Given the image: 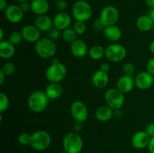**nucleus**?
<instances>
[{
  "label": "nucleus",
  "mask_w": 154,
  "mask_h": 153,
  "mask_svg": "<svg viewBox=\"0 0 154 153\" xmlns=\"http://www.w3.org/2000/svg\"><path fill=\"white\" fill-rule=\"evenodd\" d=\"M49 98L44 91L36 90L30 93L27 98V106L33 112L39 113L47 109L49 104Z\"/></svg>",
  "instance_id": "obj_1"
},
{
  "label": "nucleus",
  "mask_w": 154,
  "mask_h": 153,
  "mask_svg": "<svg viewBox=\"0 0 154 153\" xmlns=\"http://www.w3.org/2000/svg\"><path fill=\"white\" fill-rule=\"evenodd\" d=\"M35 50L37 55L42 58H54L57 50V44L48 37L41 38L35 44Z\"/></svg>",
  "instance_id": "obj_2"
},
{
  "label": "nucleus",
  "mask_w": 154,
  "mask_h": 153,
  "mask_svg": "<svg viewBox=\"0 0 154 153\" xmlns=\"http://www.w3.org/2000/svg\"><path fill=\"white\" fill-rule=\"evenodd\" d=\"M63 146L69 153H81L84 148V141L79 133L69 132L63 136Z\"/></svg>",
  "instance_id": "obj_3"
},
{
  "label": "nucleus",
  "mask_w": 154,
  "mask_h": 153,
  "mask_svg": "<svg viewBox=\"0 0 154 153\" xmlns=\"http://www.w3.org/2000/svg\"><path fill=\"white\" fill-rule=\"evenodd\" d=\"M72 13L75 21L87 22L93 16V8L88 2L78 0L72 6Z\"/></svg>",
  "instance_id": "obj_4"
},
{
  "label": "nucleus",
  "mask_w": 154,
  "mask_h": 153,
  "mask_svg": "<svg viewBox=\"0 0 154 153\" xmlns=\"http://www.w3.org/2000/svg\"><path fill=\"white\" fill-rule=\"evenodd\" d=\"M51 143V134L46 130H36L31 134L30 146L35 151H44L50 146Z\"/></svg>",
  "instance_id": "obj_5"
},
{
  "label": "nucleus",
  "mask_w": 154,
  "mask_h": 153,
  "mask_svg": "<svg viewBox=\"0 0 154 153\" xmlns=\"http://www.w3.org/2000/svg\"><path fill=\"white\" fill-rule=\"evenodd\" d=\"M67 68L63 63H51L45 70V77L50 82H60L66 77Z\"/></svg>",
  "instance_id": "obj_6"
},
{
  "label": "nucleus",
  "mask_w": 154,
  "mask_h": 153,
  "mask_svg": "<svg viewBox=\"0 0 154 153\" xmlns=\"http://www.w3.org/2000/svg\"><path fill=\"white\" fill-rule=\"evenodd\" d=\"M105 100L111 109H121L125 103V94L117 88H111L105 92Z\"/></svg>",
  "instance_id": "obj_7"
},
{
  "label": "nucleus",
  "mask_w": 154,
  "mask_h": 153,
  "mask_svg": "<svg viewBox=\"0 0 154 153\" xmlns=\"http://www.w3.org/2000/svg\"><path fill=\"white\" fill-rule=\"evenodd\" d=\"M127 54L126 47L117 43H112L105 48V56L112 62H120L125 59Z\"/></svg>",
  "instance_id": "obj_8"
},
{
  "label": "nucleus",
  "mask_w": 154,
  "mask_h": 153,
  "mask_svg": "<svg viewBox=\"0 0 154 153\" xmlns=\"http://www.w3.org/2000/svg\"><path fill=\"white\" fill-rule=\"evenodd\" d=\"M120 18L118 9L113 5H107L101 10L99 19L104 26L116 25Z\"/></svg>",
  "instance_id": "obj_9"
},
{
  "label": "nucleus",
  "mask_w": 154,
  "mask_h": 153,
  "mask_svg": "<svg viewBox=\"0 0 154 153\" xmlns=\"http://www.w3.org/2000/svg\"><path fill=\"white\" fill-rule=\"evenodd\" d=\"M70 112L74 119L84 122L88 118V109L85 104L81 100H75L70 106Z\"/></svg>",
  "instance_id": "obj_10"
},
{
  "label": "nucleus",
  "mask_w": 154,
  "mask_h": 153,
  "mask_svg": "<svg viewBox=\"0 0 154 153\" xmlns=\"http://www.w3.org/2000/svg\"><path fill=\"white\" fill-rule=\"evenodd\" d=\"M135 86L141 90H147L154 84V76L147 70L141 71L135 76Z\"/></svg>",
  "instance_id": "obj_11"
},
{
  "label": "nucleus",
  "mask_w": 154,
  "mask_h": 153,
  "mask_svg": "<svg viewBox=\"0 0 154 153\" xmlns=\"http://www.w3.org/2000/svg\"><path fill=\"white\" fill-rule=\"evenodd\" d=\"M6 20L11 23L16 24L22 21L24 16V12L21 10L19 5L9 4L8 7L4 11Z\"/></svg>",
  "instance_id": "obj_12"
},
{
  "label": "nucleus",
  "mask_w": 154,
  "mask_h": 153,
  "mask_svg": "<svg viewBox=\"0 0 154 153\" xmlns=\"http://www.w3.org/2000/svg\"><path fill=\"white\" fill-rule=\"evenodd\" d=\"M21 33L23 37L24 40L29 43L35 44L41 38V33L42 32L37 28L35 25H26L23 26L21 29Z\"/></svg>",
  "instance_id": "obj_13"
},
{
  "label": "nucleus",
  "mask_w": 154,
  "mask_h": 153,
  "mask_svg": "<svg viewBox=\"0 0 154 153\" xmlns=\"http://www.w3.org/2000/svg\"><path fill=\"white\" fill-rule=\"evenodd\" d=\"M54 27L63 31L70 27L72 23V16L66 11H59L53 18Z\"/></svg>",
  "instance_id": "obj_14"
},
{
  "label": "nucleus",
  "mask_w": 154,
  "mask_h": 153,
  "mask_svg": "<svg viewBox=\"0 0 154 153\" xmlns=\"http://www.w3.org/2000/svg\"><path fill=\"white\" fill-rule=\"evenodd\" d=\"M150 136L146 133L145 130H139L135 133L132 136L131 142L134 148L136 149H143L147 148Z\"/></svg>",
  "instance_id": "obj_15"
},
{
  "label": "nucleus",
  "mask_w": 154,
  "mask_h": 153,
  "mask_svg": "<svg viewBox=\"0 0 154 153\" xmlns=\"http://www.w3.org/2000/svg\"><path fill=\"white\" fill-rule=\"evenodd\" d=\"M135 86V77L133 76L123 74L117 80V87L120 92L124 94L129 93L134 89Z\"/></svg>",
  "instance_id": "obj_16"
},
{
  "label": "nucleus",
  "mask_w": 154,
  "mask_h": 153,
  "mask_svg": "<svg viewBox=\"0 0 154 153\" xmlns=\"http://www.w3.org/2000/svg\"><path fill=\"white\" fill-rule=\"evenodd\" d=\"M70 50L72 55L77 58H83L88 54L89 49L87 44L81 39H76L70 44Z\"/></svg>",
  "instance_id": "obj_17"
},
{
  "label": "nucleus",
  "mask_w": 154,
  "mask_h": 153,
  "mask_svg": "<svg viewBox=\"0 0 154 153\" xmlns=\"http://www.w3.org/2000/svg\"><path fill=\"white\" fill-rule=\"evenodd\" d=\"M91 82L93 86L96 88L102 89L105 88L109 82V75L108 73L104 72L100 69L94 72L91 78Z\"/></svg>",
  "instance_id": "obj_18"
},
{
  "label": "nucleus",
  "mask_w": 154,
  "mask_h": 153,
  "mask_svg": "<svg viewBox=\"0 0 154 153\" xmlns=\"http://www.w3.org/2000/svg\"><path fill=\"white\" fill-rule=\"evenodd\" d=\"M34 25L43 32H48L54 27L53 18L47 14L39 15L35 17L34 20Z\"/></svg>",
  "instance_id": "obj_19"
},
{
  "label": "nucleus",
  "mask_w": 154,
  "mask_h": 153,
  "mask_svg": "<svg viewBox=\"0 0 154 153\" xmlns=\"http://www.w3.org/2000/svg\"><path fill=\"white\" fill-rule=\"evenodd\" d=\"M102 32L105 38L112 43H117L122 37L121 29L117 25L108 26L105 27Z\"/></svg>",
  "instance_id": "obj_20"
},
{
  "label": "nucleus",
  "mask_w": 154,
  "mask_h": 153,
  "mask_svg": "<svg viewBox=\"0 0 154 153\" xmlns=\"http://www.w3.org/2000/svg\"><path fill=\"white\" fill-rule=\"evenodd\" d=\"M113 117H114V110L111 109L108 105L99 106L95 112V118L98 121L102 122L110 121Z\"/></svg>",
  "instance_id": "obj_21"
},
{
  "label": "nucleus",
  "mask_w": 154,
  "mask_h": 153,
  "mask_svg": "<svg viewBox=\"0 0 154 153\" xmlns=\"http://www.w3.org/2000/svg\"><path fill=\"white\" fill-rule=\"evenodd\" d=\"M31 10L37 16L47 14L50 8V4L48 0H32Z\"/></svg>",
  "instance_id": "obj_22"
},
{
  "label": "nucleus",
  "mask_w": 154,
  "mask_h": 153,
  "mask_svg": "<svg viewBox=\"0 0 154 153\" xmlns=\"http://www.w3.org/2000/svg\"><path fill=\"white\" fill-rule=\"evenodd\" d=\"M45 92L50 100H56L62 96L63 88L60 82H50Z\"/></svg>",
  "instance_id": "obj_23"
},
{
  "label": "nucleus",
  "mask_w": 154,
  "mask_h": 153,
  "mask_svg": "<svg viewBox=\"0 0 154 153\" xmlns=\"http://www.w3.org/2000/svg\"><path fill=\"white\" fill-rule=\"evenodd\" d=\"M16 49L15 46L8 40L0 42V57L2 59H10L14 56Z\"/></svg>",
  "instance_id": "obj_24"
},
{
  "label": "nucleus",
  "mask_w": 154,
  "mask_h": 153,
  "mask_svg": "<svg viewBox=\"0 0 154 153\" xmlns=\"http://www.w3.org/2000/svg\"><path fill=\"white\" fill-rule=\"evenodd\" d=\"M153 24L154 22L148 15H141L136 20L137 28L141 32L151 31Z\"/></svg>",
  "instance_id": "obj_25"
},
{
  "label": "nucleus",
  "mask_w": 154,
  "mask_h": 153,
  "mask_svg": "<svg viewBox=\"0 0 154 153\" xmlns=\"http://www.w3.org/2000/svg\"><path fill=\"white\" fill-rule=\"evenodd\" d=\"M105 54V49H104L101 45H94L89 50L88 55L94 61L101 60Z\"/></svg>",
  "instance_id": "obj_26"
},
{
  "label": "nucleus",
  "mask_w": 154,
  "mask_h": 153,
  "mask_svg": "<svg viewBox=\"0 0 154 153\" xmlns=\"http://www.w3.org/2000/svg\"><path fill=\"white\" fill-rule=\"evenodd\" d=\"M62 39L66 43L72 44V42L75 41L76 39H78V34L75 32L73 28L69 27V28H66L65 30L62 31Z\"/></svg>",
  "instance_id": "obj_27"
},
{
  "label": "nucleus",
  "mask_w": 154,
  "mask_h": 153,
  "mask_svg": "<svg viewBox=\"0 0 154 153\" xmlns=\"http://www.w3.org/2000/svg\"><path fill=\"white\" fill-rule=\"evenodd\" d=\"M23 40L24 39L21 32L14 31L10 33V34L8 35V40L10 41L14 46H17V45H19Z\"/></svg>",
  "instance_id": "obj_28"
},
{
  "label": "nucleus",
  "mask_w": 154,
  "mask_h": 153,
  "mask_svg": "<svg viewBox=\"0 0 154 153\" xmlns=\"http://www.w3.org/2000/svg\"><path fill=\"white\" fill-rule=\"evenodd\" d=\"M1 70H2L7 76H11V75H13L16 72L17 67L14 64V63L11 62H5L3 64Z\"/></svg>",
  "instance_id": "obj_29"
},
{
  "label": "nucleus",
  "mask_w": 154,
  "mask_h": 153,
  "mask_svg": "<svg viewBox=\"0 0 154 153\" xmlns=\"http://www.w3.org/2000/svg\"><path fill=\"white\" fill-rule=\"evenodd\" d=\"M10 101L7 94L4 92H0V112L7 110L9 107Z\"/></svg>",
  "instance_id": "obj_30"
},
{
  "label": "nucleus",
  "mask_w": 154,
  "mask_h": 153,
  "mask_svg": "<svg viewBox=\"0 0 154 153\" xmlns=\"http://www.w3.org/2000/svg\"><path fill=\"white\" fill-rule=\"evenodd\" d=\"M72 28L78 34V35H81L87 31V25H86L85 22H82V21H75Z\"/></svg>",
  "instance_id": "obj_31"
},
{
  "label": "nucleus",
  "mask_w": 154,
  "mask_h": 153,
  "mask_svg": "<svg viewBox=\"0 0 154 153\" xmlns=\"http://www.w3.org/2000/svg\"><path fill=\"white\" fill-rule=\"evenodd\" d=\"M123 74L133 76L135 73V66L132 62H126L123 66Z\"/></svg>",
  "instance_id": "obj_32"
},
{
  "label": "nucleus",
  "mask_w": 154,
  "mask_h": 153,
  "mask_svg": "<svg viewBox=\"0 0 154 153\" xmlns=\"http://www.w3.org/2000/svg\"><path fill=\"white\" fill-rule=\"evenodd\" d=\"M17 140L22 146L30 145L31 142V134L28 133H22L18 136Z\"/></svg>",
  "instance_id": "obj_33"
},
{
  "label": "nucleus",
  "mask_w": 154,
  "mask_h": 153,
  "mask_svg": "<svg viewBox=\"0 0 154 153\" xmlns=\"http://www.w3.org/2000/svg\"><path fill=\"white\" fill-rule=\"evenodd\" d=\"M48 37L50 39H51L52 40L55 41V40H58L62 35V32L60 30H59L58 28H55V27H53L51 30L48 32Z\"/></svg>",
  "instance_id": "obj_34"
},
{
  "label": "nucleus",
  "mask_w": 154,
  "mask_h": 153,
  "mask_svg": "<svg viewBox=\"0 0 154 153\" xmlns=\"http://www.w3.org/2000/svg\"><path fill=\"white\" fill-rule=\"evenodd\" d=\"M55 6L59 11H65L67 8V2L66 0H58L55 2Z\"/></svg>",
  "instance_id": "obj_35"
},
{
  "label": "nucleus",
  "mask_w": 154,
  "mask_h": 153,
  "mask_svg": "<svg viewBox=\"0 0 154 153\" xmlns=\"http://www.w3.org/2000/svg\"><path fill=\"white\" fill-rule=\"evenodd\" d=\"M146 70L154 76V57L147 61L146 64Z\"/></svg>",
  "instance_id": "obj_36"
},
{
  "label": "nucleus",
  "mask_w": 154,
  "mask_h": 153,
  "mask_svg": "<svg viewBox=\"0 0 154 153\" xmlns=\"http://www.w3.org/2000/svg\"><path fill=\"white\" fill-rule=\"evenodd\" d=\"M144 130L150 137L154 136V122H150L149 124H147Z\"/></svg>",
  "instance_id": "obj_37"
},
{
  "label": "nucleus",
  "mask_w": 154,
  "mask_h": 153,
  "mask_svg": "<svg viewBox=\"0 0 154 153\" xmlns=\"http://www.w3.org/2000/svg\"><path fill=\"white\" fill-rule=\"evenodd\" d=\"M93 28L97 30V31H103L104 28H105V26H104V25L102 23V22H101L99 18L93 22Z\"/></svg>",
  "instance_id": "obj_38"
},
{
  "label": "nucleus",
  "mask_w": 154,
  "mask_h": 153,
  "mask_svg": "<svg viewBox=\"0 0 154 153\" xmlns=\"http://www.w3.org/2000/svg\"><path fill=\"white\" fill-rule=\"evenodd\" d=\"M19 6L24 13L29 11V10H31V4H30L29 2H25L20 3Z\"/></svg>",
  "instance_id": "obj_39"
},
{
  "label": "nucleus",
  "mask_w": 154,
  "mask_h": 153,
  "mask_svg": "<svg viewBox=\"0 0 154 153\" xmlns=\"http://www.w3.org/2000/svg\"><path fill=\"white\" fill-rule=\"evenodd\" d=\"M84 128V124H83V122H77L75 121V123L73 124V130L75 132H77V133H79Z\"/></svg>",
  "instance_id": "obj_40"
},
{
  "label": "nucleus",
  "mask_w": 154,
  "mask_h": 153,
  "mask_svg": "<svg viewBox=\"0 0 154 153\" xmlns=\"http://www.w3.org/2000/svg\"><path fill=\"white\" fill-rule=\"evenodd\" d=\"M110 68H111L110 64L107 62L102 63V64H100V68H99V69H100L101 70H102V71L104 72H106V73H108V71L110 70Z\"/></svg>",
  "instance_id": "obj_41"
},
{
  "label": "nucleus",
  "mask_w": 154,
  "mask_h": 153,
  "mask_svg": "<svg viewBox=\"0 0 154 153\" xmlns=\"http://www.w3.org/2000/svg\"><path fill=\"white\" fill-rule=\"evenodd\" d=\"M147 149L150 153H154V136L150 137V142L147 146Z\"/></svg>",
  "instance_id": "obj_42"
},
{
  "label": "nucleus",
  "mask_w": 154,
  "mask_h": 153,
  "mask_svg": "<svg viewBox=\"0 0 154 153\" xmlns=\"http://www.w3.org/2000/svg\"><path fill=\"white\" fill-rule=\"evenodd\" d=\"M8 7L7 0H0V10L5 11V9Z\"/></svg>",
  "instance_id": "obj_43"
},
{
  "label": "nucleus",
  "mask_w": 154,
  "mask_h": 153,
  "mask_svg": "<svg viewBox=\"0 0 154 153\" xmlns=\"http://www.w3.org/2000/svg\"><path fill=\"white\" fill-rule=\"evenodd\" d=\"M123 116V111L121 109L114 110V117L115 118H119Z\"/></svg>",
  "instance_id": "obj_44"
},
{
  "label": "nucleus",
  "mask_w": 154,
  "mask_h": 153,
  "mask_svg": "<svg viewBox=\"0 0 154 153\" xmlns=\"http://www.w3.org/2000/svg\"><path fill=\"white\" fill-rule=\"evenodd\" d=\"M6 76H7V75H6L2 70H0V84H1V85H2V84L4 83L5 81Z\"/></svg>",
  "instance_id": "obj_45"
},
{
  "label": "nucleus",
  "mask_w": 154,
  "mask_h": 153,
  "mask_svg": "<svg viewBox=\"0 0 154 153\" xmlns=\"http://www.w3.org/2000/svg\"><path fill=\"white\" fill-rule=\"evenodd\" d=\"M146 5L150 9L154 8V0H144Z\"/></svg>",
  "instance_id": "obj_46"
},
{
  "label": "nucleus",
  "mask_w": 154,
  "mask_h": 153,
  "mask_svg": "<svg viewBox=\"0 0 154 153\" xmlns=\"http://www.w3.org/2000/svg\"><path fill=\"white\" fill-rule=\"evenodd\" d=\"M148 16H150V18H151L152 20H153V22H154V8L150 9V11H149Z\"/></svg>",
  "instance_id": "obj_47"
},
{
  "label": "nucleus",
  "mask_w": 154,
  "mask_h": 153,
  "mask_svg": "<svg viewBox=\"0 0 154 153\" xmlns=\"http://www.w3.org/2000/svg\"><path fill=\"white\" fill-rule=\"evenodd\" d=\"M149 48H150V52H152V54H153L154 55V40H152L151 43L150 44V46H149Z\"/></svg>",
  "instance_id": "obj_48"
},
{
  "label": "nucleus",
  "mask_w": 154,
  "mask_h": 153,
  "mask_svg": "<svg viewBox=\"0 0 154 153\" xmlns=\"http://www.w3.org/2000/svg\"><path fill=\"white\" fill-rule=\"evenodd\" d=\"M0 40L1 41L4 40V30L2 28H0Z\"/></svg>",
  "instance_id": "obj_49"
},
{
  "label": "nucleus",
  "mask_w": 154,
  "mask_h": 153,
  "mask_svg": "<svg viewBox=\"0 0 154 153\" xmlns=\"http://www.w3.org/2000/svg\"><path fill=\"white\" fill-rule=\"evenodd\" d=\"M60 60H59L58 58H56V57H54V58H52V59H51V63H53V64H55V63H58L60 62Z\"/></svg>",
  "instance_id": "obj_50"
},
{
  "label": "nucleus",
  "mask_w": 154,
  "mask_h": 153,
  "mask_svg": "<svg viewBox=\"0 0 154 153\" xmlns=\"http://www.w3.org/2000/svg\"><path fill=\"white\" fill-rule=\"evenodd\" d=\"M17 2H18L19 3H22V2H29L32 1V0H16Z\"/></svg>",
  "instance_id": "obj_51"
},
{
  "label": "nucleus",
  "mask_w": 154,
  "mask_h": 153,
  "mask_svg": "<svg viewBox=\"0 0 154 153\" xmlns=\"http://www.w3.org/2000/svg\"><path fill=\"white\" fill-rule=\"evenodd\" d=\"M60 153H69V152H66V151H65V150H63V151L61 152H60Z\"/></svg>",
  "instance_id": "obj_52"
},
{
  "label": "nucleus",
  "mask_w": 154,
  "mask_h": 153,
  "mask_svg": "<svg viewBox=\"0 0 154 153\" xmlns=\"http://www.w3.org/2000/svg\"><path fill=\"white\" fill-rule=\"evenodd\" d=\"M152 31H153V32H154V24H153V28H152Z\"/></svg>",
  "instance_id": "obj_53"
},
{
  "label": "nucleus",
  "mask_w": 154,
  "mask_h": 153,
  "mask_svg": "<svg viewBox=\"0 0 154 153\" xmlns=\"http://www.w3.org/2000/svg\"><path fill=\"white\" fill-rule=\"evenodd\" d=\"M52 1H54V2H57V1H58V0H52Z\"/></svg>",
  "instance_id": "obj_54"
},
{
  "label": "nucleus",
  "mask_w": 154,
  "mask_h": 153,
  "mask_svg": "<svg viewBox=\"0 0 154 153\" xmlns=\"http://www.w3.org/2000/svg\"><path fill=\"white\" fill-rule=\"evenodd\" d=\"M114 153H120V152H114Z\"/></svg>",
  "instance_id": "obj_55"
}]
</instances>
